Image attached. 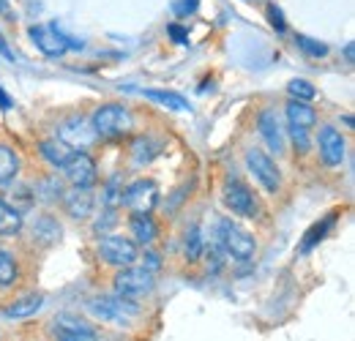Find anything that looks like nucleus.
Returning <instances> with one entry per match:
<instances>
[{"label": "nucleus", "instance_id": "nucleus-1", "mask_svg": "<svg viewBox=\"0 0 355 341\" xmlns=\"http://www.w3.org/2000/svg\"><path fill=\"white\" fill-rule=\"evenodd\" d=\"M216 241L232 259H252L257 252V243L252 238V232H246L241 224H235L232 218H222L216 224Z\"/></svg>", "mask_w": 355, "mask_h": 341}, {"label": "nucleus", "instance_id": "nucleus-2", "mask_svg": "<svg viewBox=\"0 0 355 341\" xmlns=\"http://www.w3.org/2000/svg\"><path fill=\"white\" fill-rule=\"evenodd\" d=\"M93 131L96 137H107V139H115V137H123L129 134L134 126L132 121V112L121 104H104L93 112Z\"/></svg>", "mask_w": 355, "mask_h": 341}, {"label": "nucleus", "instance_id": "nucleus-3", "mask_svg": "<svg viewBox=\"0 0 355 341\" xmlns=\"http://www.w3.org/2000/svg\"><path fill=\"white\" fill-rule=\"evenodd\" d=\"M88 311L93 314V317L104 320V322H118V325H129L134 317L139 314V308L134 306L132 300L121 298V295H115V298L90 300Z\"/></svg>", "mask_w": 355, "mask_h": 341}, {"label": "nucleus", "instance_id": "nucleus-4", "mask_svg": "<svg viewBox=\"0 0 355 341\" xmlns=\"http://www.w3.org/2000/svg\"><path fill=\"white\" fill-rule=\"evenodd\" d=\"M115 292L121 298H142L148 292H153V273L148 268H123L118 276H115Z\"/></svg>", "mask_w": 355, "mask_h": 341}, {"label": "nucleus", "instance_id": "nucleus-5", "mask_svg": "<svg viewBox=\"0 0 355 341\" xmlns=\"http://www.w3.org/2000/svg\"><path fill=\"white\" fill-rule=\"evenodd\" d=\"M98 254L101 259L107 262V265H115V268H129L137 262V246H134V241L129 238H123V235H107L104 241H101V246H98Z\"/></svg>", "mask_w": 355, "mask_h": 341}, {"label": "nucleus", "instance_id": "nucleus-6", "mask_svg": "<svg viewBox=\"0 0 355 341\" xmlns=\"http://www.w3.org/2000/svg\"><path fill=\"white\" fill-rule=\"evenodd\" d=\"M121 202H123L132 213H150V211L156 208V202H159V189H156L153 180H137V183H132V186L123 191Z\"/></svg>", "mask_w": 355, "mask_h": 341}, {"label": "nucleus", "instance_id": "nucleus-7", "mask_svg": "<svg viewBox=\"0 0 355 341\" xmlns=\"http://www.w3.org/2000/svg\"><path fill=\"white\" fill-rule=\"evenodd\" d=\"M246 167H249L252 175L263 183L266 191H270V194L279 191V186H282V172H279V167L273 164L270 156H266L263 150H254V148H252V150L246 153Z\"/></svg>", "mask_w": 355, "mask_h": 341}, {"label": "nucleus", "instance_id": "nucleus-8", "mask_svg": "<svg viewBox=\"0 0 355 341\" xmlns=\"http://www.w3.org/2000/svg\"><path fill=\"white\" fill-rule=\"evenodd\" d=\"M58 139H60L63 145H69L71 150H74V148L83 150V148L93 145L96 131H93V123H90L88 118L74 115V118H69V121H63V123L58 126Z\"/></svg>", "mask_w": 355, "mask_h": 341}, {"label": "nucleus", "instance_id": "nucleus-9", "mask_svg": "<svg viewBox=\"0 0 355 341\" xmlns=\"http://www.w3.org/2000/svg\"><path fill=\"white\" fill-rule=\"evenodd\" d=\"M224 205L232 211L235 216H254L257 213V202H254V197H252V191H249V186H243L241 180H235V177H230L227 183H224Z\"/></svg>", "mask_w": 355, "mask_h": 341}, {"label": "nucleus", "instance_id": "nucleus-10", "mask_svg": "<svg viewBox=\"0 0 355 341\" xmlns=\"http://www.w3.org/2000/svg\"><path fill=\"white\" fill-rule=\"evenodd\" d=\"M60 170L66 175V180L71 186H77V189H90L96 183V175H98L96 164H93V159H90L88 153H71V159Z\"/></svg>", "mask_w": 355, "mask_h": 341}, {"label": "nucleus", "instance_id": "nucleus-11", "mask_svg": "<svg viewBox=\"0 0 355 341\" xmlns=\"http://www.w3.org/2000/svg\"><path fill=\"white\" fill-rule=\"evenodd\" d=\"M317 145H320V159L328 164V167H339L345 161V153H347V145H345V137L336 131L334 126H322L320 128V137H317Z\"/></svg>", "mask_w": 355, "mask_h": 341}, {"label": "nucleus", "instance_id": "nucleus-12", "mask_svg": "<svg viewBox=\"0 0 355 341\" xmlns=\"http://www.w3.org/2000/svg\"><path fill=\"white\" fill-rule=\"evenodd\" d=\"M31 39L33 44L44 52L46 58H60L66 49H69V44H66V36L58 30V28H44V25H33L31 30Z\"/></svg>", "mask_w": 355, "mask_h": 341}, {"label": "nucleus", "instance_id": "nucleus-13", "mask_svg": "<svg viewBox=\"0 0 355 341\" xmlns=\"http://www.w3.org/2000/svg\"><path fill=\"white\" fill-rule=\"evenodd\" d=\"M63 205H66V213L71 216V218L85 221L93 213V194H90L88 189H77L74 186V191H69L63 197Z\"/></svg>", "mask_w": 355, "mask_h": 341}, {"label": "nucleus", "instance_id": "nucleus-14", "mask_svg": "<svg viewBox=\"0 0 355 341\" xmlns=\"http://www.w3.org/2000/svg\"><path fill=\"white\" fill-rule=\"evenodd\" d=\"M260 134H263V139H266L268 148H270L273 153H282V150H284V131H282V123H279L276 112L266 110V112L260 115Z\"/></svg>", "mask_w": 355, "mask_h": 341}, {"label": "nucleus", "instance_id": "nucleus-15", "mask_svg": "<svg viewBox=\"0 0 355 341\" xmlns=\"http://www.w3.org/2000/svg\"><path fill=\"white\" fill-rule=\"evenodd\" d=\"M60 235H63V229H60L58 218H52V216H39V218L33 221V241H39L42 246H55V243L60 241Z\"/></svg>", "mask_w": 355, "mask_h": 341}, {"label": "nucleus", "instance_id": "nucleus-16", "mask_svg": "<svg viewBox=\"0 0 355 341\" xmlns=\"http://www.w3.org/2000/svg\"><path fill=\"white\" fill-rule=\"evenodd\" d=\"M287 123L290 128H306L309 131L314 123H317V115H314V110H311L306 101H290L287 104Z\"/></svg>", "mask_w": 355, "mask_h": 341}, {"label": "nucleus", "instance_id": "nucleus-17", "mask_svg": "<svg viewBox=\"0 0 355 341\" xmlns=\"http://www.w3.org/2000/svg\"><path fill=\"white\" fill-rule=\"evenodd\" d=\"M71 148L69 145H63L60 139H46L42 142V156H44L46 164H52V167H63L69 159H71Z\"/></svg>", "mask_w": 355, "mask_h": 341}, {"label": "nucleus", "instance_id": "nucleus-18", "mask_svg": "<svg viewBox=\"0 0 355 341\" xmlns=\"http://www.w3.org/2000/svg\"><path fill=\"white\" fill-rule=\"evenodd\" d=\"M132 235H134V241L142 243V246L153 243V241H156V224H153V218H150L148 213H134Z\"/></svg>", "mask_w": 355, "mask_h": 341}, {"label": "nucleus", "instance_id": "nucleus-19", "mask_svg": "<svg viewBox=\"0 0 355 341\" xmlns=\"http://www.w3.org/2000/svg\"><path fill=\"white\" fill-rule=\"evenodd\" d=\"M42 295H25V298L14 300V303H8V308H6V317L8 320H22V317H31V314H36L39 308H42Z\"/></svg>", "mask_w": 355, "mask_h": 341}, {"label": "nucleus", "instance_id": "nucleus-20", "mask_svg": "<svg viewBox=\"0 0 355 341\" xmlns=\"http://www.w3.org/2000/svg\"><path fill=\"white\" fill-rule=\"evenodd\" d=\"M19 172V156L8 148V145H0V186H8Z\"/></svg>", "mask_w": 355, "mask_h": 341}, {"label": "nucleus", "instance_id": "nucleus-21", "mask_svg": "<svg viewBox=\"0 0 355 341\" xmlns=\"http://www.w3.org/2000/svg\"><path fill=\"white\" fill-rule=\"evenodd\" d=\"M19 229H22V213L6 200H0V235H17Z\"/></svg>", "mask_w": 355, "mask_h": 341}, {"label": "nucleus", "instance_id": "nucleus-22", "mask_svg": "<svg viewBox=\"0 0 355 341\" xmlns=\"http://www.w3.org/2000/svg\"><path fill=\"white\" fill-rule=\"evenodd\" d=\"M145 98H150V101H156V104H162L173 112H186L189 110V101L178 93H170V90H145Z\"/></svg>", "mask_w": 355, "mask_h": 341}, {"label": "nucleus", "instance_id": "nucleus-23", "mask_svg": "<svg viewBox=\"0 0 355 341\" xmlns=\"http://www.w3.org/2000/svg\"><path fill=\"white\" fill-rule=\"evenodd\" d=\"M33 194H36L39 200H44V202H55V200L63 197V183L58 180V175H49V177L36 183V191H33Z\"/></svg>", "mask_w": 355, "mask_h": 341}, {"label": "nucleus", "instance_id": "nucleus-24", "mask_svg": "<svg viewBox=\"0 0 355 341\" xmlns=\"http://www.w3.org/2000/svg\"><path fill=\"white\" fill-rule=\"evenodd\" d=\"M17 281V259L8 252H0V287H11Z\"/></svg>", "mask_w": 355, "mask_h": 341}, {"label": "nucleus", "instance_id": "nucleus-25", "mask_svg": "<svg viewBox=\"0 0 355 341\" xmlns=\"http://www.w3.org/2000/svg\"><path fill=\"white\" fill-rule=\"evenodd\" d=\"M295 44L301 52H306L311 58H325L328 55V44L317 42V39H309V36H295Z\"/></svg>", "mask_w": 355, "mask_h": 341}, {"label": "nucleus", "instance_id": "nucleus-26", "mask_svg": "<svg viewBox=\"0 0 355 341\" xmlns=\"http://www.w3.org/2000/svg\"><path fill=\"white\" fill-rule=\"evenodd\" d=\"M314 93H317L314 85L306 82V80H293V82H290V96H293L295 101H311Z\"/></svg>", "mask_w": 355, "mask_h": 341}, {"label": "nucleus", "instance_id": "nucleus-27", "mask_svg": "<svg viewBox=\"0 0 355 341\" xmlns=\"http://www.w3.org/2000/svg\"><path fill=\"white\" fill-rule=\"evenodd\" d=\"M331 224H334V218H325V221H322V227H320V224H317V227H311L309 232H306V238H304V252H309L314 243H320V241L325 238V232L331 229Z\"/></svg>", "mask_w": 355, "mask_h": 341}, {"label": "nucleus", "instance_id": "nucleus-28", "mask_svg": "<svg viewBox=\"0 0 355 341\" xmlns=\"http://www.w3.org/2000/svg\"><path fill=\"white\" fill-rule=\"evenodd\" d=\"M202 252V241H200V232H197V227H191V232L186 235V254L191 256V259H197Z\"/></svg>", "mask_w": 355, "mask_h": 341}, {"label": "nucleus", "instance_id": "nucleus-29", "mask_svg": "<svg viewBox=\"0 0 355 341\" xmlns=\"http://www.w3.org/2000/svg\"><path fill=\"white\" fill-rule=\"evenodd\" d=\"M121 197H123V189H118V180L112 177V180H110V186L104 189V202H107L110 208H115V205L121 202Z\"/></svg>", "mask_w": 355, "mask_h": 341}, {"label": "nucleus", "instance_id": "nucleus-30", "mask_svg": "<svg viewBox=\"0 0 355 341\" xmlns=\"http://www.w3.org/2000/svg\"><path fill=\"white\" fill-rule=\"evenodd\" d=\"M60 341H96L93 333H80V331H58Z\"/></svg>", "mask_w": 355, "mask_h": 341}, {"label": "nucleus", "instance_id": "nucleus-31", "mask_svg": "<svg viewBox=\"0 0 355 341\" xmlns=\"http://www.w3.org/2000/svg\"><path fill=\"white\" fill-rule=\"evenodd\" d=\"M268 19H270V25H273L279 33L287 28V25H284V17H282V11H279L276 6H268Z\"/></svg>", "mask_w": 355, "mask_h": 341}, {"label": "nucleus", "instance_id": "nucleus-32", "mask_svg": "<svg viewBox=\"0 0 355 341\" xmlns=\"http://www.w3.org/2000/svg\"><path fill=\"white\" fill-rule=\"evenodd\" d=\"M0 58H6V60H14V52L8 49V44H6V36L0 33Z\"/></svg>", "mask_w": 355, "mask_h": 341}, {"label": "nucleus", "instance_id": "nucleus-33", "mask_svg": "<svg viewBox=\"0 0 355 341\" xmlns=\"http://www.w3.org/2000/svg\"><path fill=\"white\" fill-rule=\"evenodd\" d=\"M170 36H173V39H175L178 44H183V42H186V33H183V30H180V28H175V25H173V28H170Z\"/></svg>", "mask_w": 355, "mask_h": 341}, {"label": "nucleus", "instance_id": "nucleus-34", "mask_svg": "<svg viewBox=\"0 0 355 341\" xmlns=\"http://www.w3.org/2000/svg\"><path fill=\"white\" fill-rule=\"evenodd\" d=\"M145 262H148V270H150V273L159 268V256H156V254H148V256H145Z\"/></svg>", "mask_w": 355, "mask_h": 341}, {"label": "nucleus", "instance_id": "nucleus-35", "mask_svg": "<svg viewBox=\"0 0 355 341\" xmlns=\"http://www.w3.org/2000/svg\"><path fill=\"white\" fill-rule=\"evenodd\" d=\"M0 107H3V110H8V107H11V101H8V96L3 93V87H0Z\"/></svg>", "mask_w": 355, "mask_h": 341}, {"label": "nucleus", "instance_id": "nucleus-36", "mask_svg": "<svg viewBox=\"0 0 355 341\" xmlns=\"http://www.w3.org/2000/svg\"><path fill=\"white\" fill-rule=\"evenodd\" d=\"M345 55H347V60L353 63V44H347V49H345Z\"/></svg>", "mask_w": 355, "mask_h": 341}]
</instances>
